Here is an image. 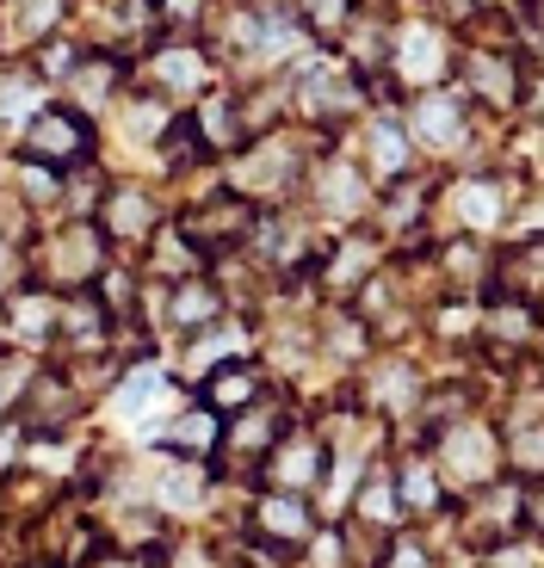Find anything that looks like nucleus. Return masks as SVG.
<instances>
[{
  "label": "nucleus",
  "mask_w": 544,
  "mask_h": 568,
  "mask_svg": "<svg viewBox=\"0 0 544 568\" xmlns=\"http://www.w3.org/2000/svg\"><path fill=\"white\" fill-rule=\"evenodd\" d=\"M112 322L118 315L105 310L100 291H69L57 310V346H69L74 358H105L112 346Z\"/></svg>",
  "instance_id": "obj_24"
},
{
  "label": "nucleus",
  "mask_w": 544,
  "mask_h": 568,
  "mask_svg": "<svg viewBox=\"0 0 544 568\" xmlns=\"http://www.w3.org/2000/svg\"><path fill=\"white\" fill-rule=\"evenodd\" d=\"M216 445H223V414H211L204 402H199V408H187L168 433H161V452H168V457H192V464H211Z\"/></svg>",
  "instance_id": "obj_31"
},
{
  "label": "nucleus",
  "mask_w": 544,
  "mask_h": 568,
  "mask_svg": "<svg viewBox=\"0 0 544 568\" xmlns=\"http://www.w3.org/2000/svg\"><path fill=\"white\" fill-rule=\"evenodd\" d=\"M87 568H149L137 550H105V556H87Z\"/></svg>",
  "instance_id": "obj_45"
},
{
  "label": "nucleus",
  "mask_w": 544,
  "mask_h": 568,
  "mask_svg": "<svg viewBox=\"0 0 544 568\" xmlns=\"http://www.w3.org/2000/svg\"><path fill=\"white\" fill-rule=\"evenodd\" d=\"M390 476H396V495H402V513L409 519H433L445 500V483H440V469H433V452H402L396 464H390Z\"/></svg>",
  "instance_id": "obj_29"
},
{
  "label": "nucleus",
  "mask_w": 544,
  "mask_h": 568,
  "mask_svg": "<svg viewBox=\"0 0 544 568\" xmlns=\"http://www.w3.org/2000/svg\"><path fill=\"white\" fill-rule=\"evenodd\" d=\"M223 0H155V31L161 38H204Z\"/></svg>",
  "instance_id": "obj_37"
},
{
  "label": "nucleus",
  "mask_w": 544,
  "mask_h": 568,
  "mask_svg": "<svg viewBox=\"0 0 544 568\" xmlns=\"http://www.w3.org/2000/svg\"><path fill=\"white\" fill-rule=\"evenodd\" d=\"M81 57H87V43H81V38H62V31H57V38L31 43V62H26V69L38 74L43 87H50V81L62 87V81L74 74V62H81Z\"/></svg>",
  "instance_id": "obj_39"
},
{
  "label": "nucleus",
  "mask_w": 544,
  "mask_h": 568,
  "mask_svg": "<svg viewBox=\"0 0 544 568\" xmlns=\"http://www.w3.org/2000/svg\"><path fill=\"white\" fill-rule=\"evenodd\" d=\"M452 57H459V31H445L433 13L421 19H390V87L396 93H427V87H445L452 81Z\"/></svg>",
  "instance_id": "obj_4"
},
{
  "label": "nucleus",
  "mask_w": 544,
  "mask_h": 568,
  "mask_svg": "<svg viewBox=\"0 0 544 568\" xmlns=\"http://www.w3.org/2000/svg\"><path fill=\"white\" fill-rule=\"evenodd\" d=\"M43 568H50V562H43Z\"/></svg>",
  "instance_id": "obj_49"
},
{
  "label": "nucleus",
  "mask_w": 544,
  "mask_h": 568,
  "mask_svg": "<svg viewBox=\"0 0 544 568\" xmlns=\"http://www.w3.org/2000/svg\"><path fill=\"white\" fill-rule=\"evenodd\" d=\"M291 426V408L285 402H272V396H260L254 408H242V414H230L223 420V445H230V464L235 469H260V457L279 445V433ZM216 445V452H223Z\"/></svg>",
  "instance_id": "obj_21"
},
{
  "label": "nucleus",
  "mask_w": 544,
  "mask_h": 568,
  "mask_svg": "<svg viewBox=\"0 0 544 568\" xmlns=\"http://www.w3.org/2000/svg\"><path fill=\"white\" fill-rule=\"evenodd\" d=\"M223 7H254V0H223Z\"/></svg>",
  "instance_id": "obj_48"
},
{
  "label": "nucleus",
  "mask_w": 544,
  "mask_h": 568,
  "mask_svg": "<svg viewBox=\"0 0 544 568\" xmlns=\"http://www.w3.org/2000/svg\"><path fill=\"white\" fill-rule=\"evenodd\" d=\"M502 464L514 483H544V420H526L502 439Z\"/></svg>",
  "instance_id": "obj_36"
},
{
  "label": "nucleus",
  "mask_w": 544,
  "mask_h": 568,
  "mask_svg": "<svg viewBox=\"0 0 544 568\" xmlns=\"http://www.w3.org/2000/svg\"><path fill=\"white\" fill-rule=\"evenodd\" d=\"M57 310H62V297L57 291H43L38 278L31 284H19L13 297H7V341L19 346V353H43V346H57Z\"/></svg>",
  "instance_id": "obj_25"
},
{
  "label": "nucleus",
  "mask_w": 544,
  "mask_h": 568,
  "mask_svg": "<svg viewBox=\"0 0 544 568\" xmlns=\"http://www.w3.org/2000/svg\"><path fill=\"white\" fill-rule=\"evenodd\" d=\"M74 414H81V389H74L69 371H38L26 384V396H19V426L26 433H57V426H69Z\"/></svg>",
  "instance_id": "obj_26"
},
{
  "label": "nucleus",
  "mask_w": 544,
  "mask_h": 568,
  "mask_svg": "<svg viewBox=\"0 0 544 568\" xmlns=\"http://www.w3.org/2000/svg\"><path fill=\"white\" fill-rule=\"evenodd\" d=\"M402 124H409V136H415V155L452 161L476 142V105L464 100L459 87H427V93H409Z\"/></svg>",
  "instance_id": "obj_9"
},
{
  "label": "nucleus",
  "mask_w": 544,
  "mask_h": 568,
  "mask_svg": "<svg viewBox=\"0 0 544 568\" xmlns=\"http://www.w3.org/2000/svg\"><path fill=\"white\" fill-rule=\"evenodd\" d=\"M187 124L199 130L204 155H211V161H230L235 149H242V142H248L242 93H235V87H211V93H199V100L187 105Z\"/></svg>",
  "instance_id": "obj_22"
},
{
  "label": "nucleus",
  "mask_w": 544,
  "mask_h": 568,
  "mask_svg": "<svg viewBox=\"0 0 544 568\" xmlns=\"http://www.w3.org/2000/svg\"><path fill=\"white\" fill-rule=\"evenodd\" d=\"M93 223L105 229L112 254H137V247H149V242H155V229L168 223V204H161L155 185L118 180V185H105V199H100V211H93Z\"/></svg>",
  "instance_id": "obj_13"
},
{
  "label": "nucleus",
  "mask_w": 544,
  "mask_h": 568,
  "mask_svg": "<svg viewBox=\"0 0 544 568\" xmlns=\"http://www.w3.org/2000/svg\"><path fill=\"white\" fill-rule=\"evenodd\" d=\"M433 469H440L445 495H471V488L495 483L507 469L502 464V433L488 420H476V414L440 426V433H433Z\"/></svg>",
  "instance_id": "obj_7"
},
{
  "label": "nucleus",
  "mask_w": 544,
  "mask_h": 568,
  "mask_svg": "<svg viewBox=\"0 0 544 568\" xmlns=\"http://www.w3.org/2000/svg\"><path fill=\"white\" fill-rule=\"evenodd\" d=\"M359 168L372 173V185H390L402 180V173H415L421 155H415V136H409V124H402L396 105H372V118H365V136H359Z\"/></svg>",
  "instance_id": "obj_18"
},
{
  "label": "nucleus",
  "mask_w": 544,
  "mask_h": 568,
  "mask_svg": "<svg viewBox=\"0 0 544 568\" xmlns=\"http://www.w3.org/2000/svg\"><path fill=\"white\" fill-rule=\"evenodd\" d=\"M514 204H520V180L507 168H471L433 192V211H452V229L459 235H483V242L514 216Z\"/></svg>",
  "instance_id": "obj_8"
},
{
  "label": "nucleus",
  "mask_w": 544,
  "mask_h": 568,
  "mask_svg": "<svg viewBox=\"0 0 544 568\" xmlns=\"http://www.w3.org/2000/svg\"><path fill=\"white\" fill-rule=\"evenodd\" d=\"M476 568H544V550L526 538V531H514V538L488 544V550L476 556Z\"/></svg>",
  "instance_id": "obj_41"
},
{
  "label": "nucleus",
  "mask_w": 544,
  "mask_h": 568,
  "mask_svg": "<svg viewBox=\"0 0 544 568\" xmlns=\"http://www.w3.org/2000/svg\"><path fill=\"white\" fill-rule=\"evenodd\" d=\"M266 396V384H260V365L254 358H223V365L204 377V408L211 414H242V408H254V402Z\"/></svg>",
  "instance_id": "obj_30"
},
{
  "label": "nucleus",
  "mask_w": 544,
  "mask_h": 568,
  "mask_svg": "<svg viewBox=\"0 0 544 568\" xmlns=\"http://www.w3.org/2000/svg\"><path fill=\"white\" fill-rule=\"evenodd\" d=\"M285 7L298 13V26L310 31L315 50H334L346 38V26L359 19V0H285Z\"/></svg>",
  "instance_id": "obj_34"
},
{
  "label": "nucleus",
  "mask_w": 544,
  "mask_h": 568,
  "mask_svg": "<svg viewBox=\"0 0 544 568\" xmlns=\"http://www.w3.org/2000/svg\"><path fill=\"white\" fill-rule=\"evenodd\" d=\"M421 396H427L421 371L409 365L402 353H390V358H377V365H372V377H365V396H359V402H365L377 420H390V414H415Z\"/></svg>",
  "instance_id": "obj_28"
},
{
  "label": "nucleus",
  "mask_w": 544,
  "mask_h": 568,
  "mask_svg": "<svg viewBox=\"0 0 544 568\" xmlns=\"http://www.w3.org/2000/svg\"><path fill=\"white\" fill-rule=\"evenodd\" d=\"M161 396H173V384H168V377H161L155 365H137V371H130V377H124V384H118V402H112V408L137 420V414H149V408H155Z\"/></svg>",
  "instance_id": "obj_40"
},
{
  "label": "nucleus",
  "mask_w": 544,
  "mask_h": 568,
  "mask_svg": "<svg viewBox=\"0 0 544 568\" xmlns=\"http://www.w3.org/2000/svg\"><path fill=\"white\" fill-rule=\"evenodd\" d=\"M353 526H377L384 538L409 526V513H402V495H396V476H390V464H377L372 476L359 483V495H353Z\"/></svg>",
  "instance_id": "obj_32"
},
{
  "label": "nucleus",
  "mask_w": 544,
  "mask_h": 568,
  "mask_svg": "<svg viewBox=\"0 0 544 568\" xmlns=\"http://www.w3.org/2000/svg\"><path fill=\"white\" fill-rule=\"evenodd\" d=\"M372 568H440V562H433V550L415 538V531H390Z\"/></svg>",
  "instance_id": "obj_42"
},
{
  "label": "nucleus",
  "mask_w": 544,
  "mask_h": 568,
  "mask_svg": "<svg viewBox=\"0 0 544 568\" xmlns=\"http://www.w3.org/2000/svg\"><path fill=\"white\" fill-rule=\"evenodd\" d=\"M483 297H520V303H532V310H544V235H526V242H514V247H495Z\"/></svg>",
  "instance_id": "obj_23"
},
{
  "label": "nucleus",
  "mask_w": 544,
  "mask_h": 568,
  "mask_svg": "<svg viewBox=\"0 0 544 568\" xmlns=\"http://www.w3.org/2000/svg\"><path fill=\"white\" fill-rule=\"evenodd\" d=\"M520 495H526V483H483L471 488V495H459V513H452V526H459V544L464 550L483 556L488 544H502L520 531Z\"/></svg>",
  "instance_id": "obj_14"
},
{
  "label": "nucleus",
  "mask_w": 544,
  "mask_h": 568,
  "mask_svg": "<svg viewBox=\"0 0 544 568\" xmlns=\"http://www.w3.org/2000/svg\"><path fill=\"white\" fill-rule=\"evenodd\" d=\"M69 13L74 0H0V31H13V43H43L57 38Z\"/></svg>",
  "instance_id": "obj_33"
},
{
  "label": "nucleus",
  "mask_w": 544,
  "mask_h": 568,
  "mask_svg": "<svg viewBox=\"0 0 544 568\" xmlns=\"http://www.w3.org/2000/svg\"><path fill=\"white\" fill-rule=\"evenodd\" d=\"M538 341H544V310H532L520 297H483L476 346H488L502 358H526V353H538Z\"/></svg>",
  "instance_id": "obj_20"
},
{
  "label": "nucleus",
  "mask_w": 544,
  "mask_h": 568,
  "mask_svg": "<svg viewBox=\"0 0 544 568\" xmlns=\"http://www.w3.org/2000/svg\"><path fill=\"white\" fill-rule=\"evenodd\" d=\"M248 531H254V544H260V550H272V556L303 550V544L315 538V507H310V495H285V488H266V495H254V507H248Z\"/></svg>",
  "instance_id": "obj_17"
},
{
  "label": "nucleus",
  "mask_w": 544,
  "mask_h": 568,
  "mask_svg": "<svg viewBox=\"0 0 544 568\" xmlns=\"http://www.w3.org/2000/svg\"><path fill=\"white\" fill-rule=\"evenodd\" d=\"M112 260L118 254H112V242H105V229L93 223V216H62V223L38 242V254H31V278H38L43 291L69 297V291H93Z\"/></svg>",
  "instance_id": "obj_2"
},
{
  "label": "nucleus",
  "mask_w": 544,
  "mask_h": 568,
  "mask_svg": "<svg viewBox=\"0 0 544 568\" xmlns=\"http://www.w3.org/2000/svg\"><path fill=\"white\" fill-rule=\"evenodd\" d=\"M7 185H13V199H26L31 211H50V204H62V173L43 168V161H13V173H7Z\"/></svg>",
  "instance_id": "obj_38"
},
{
  "label": "nucleus",
  "mask_w": 544,
  "mask_h": 568,
  "mask_svg": "<svg viewBox=\"0 0 544 568\" xmlns=\"http://www.w3.org/2000/svg\"><path fill=\"white\" fill-rule=\"evenodd\" d=\"M130 69L143 74V87H149V93H161L168 105H192L199 93H211V87H216L223 62H216V50L204 38H155L143 57L130 62Z\"/></svg>",
  "instance_id": "obj_5"
},
{
  "label": "nucleus",
  "mask_w": 544,
  "mask_h": 568,
  "mask_svg": "<svg viewBox=\"0 0 544 568\" xmlns=\"http://www.w3.org/2000/svg\"><path fill=\"white\" fill-rule=\"evenodd\" d=\"M19 155L43 161V168H57V173L81 168V161H93V118H81L62 100L38 105L26 118V130H19Z\"/></svg>",
  "instance_id": "obj_12"
},
{
  "label": "nucleus",
  "mask_w": 544,
  "mask_h": 568,
  "mask_svg": "<svg viewBox=\"0 0 544 568\" xmlns=\"http://www.w3.org/2000/svg\"><path fill=\"white\" fill-rule=\"evenodd\" d=\"M520 531L544 550V483H526V495H520Z\"/></svg>",
  "instance_id": "obj_44"
},
{
  "label": "nucleus",
  "mask_w": 544,
  "mask_h": 568,
  "mask_svg": "<svg viewBox=\"0 0 544 568\" xmlns=\"http://www.w3.org/2000/svg\"><path fill=\"white\" fill-rule=\"evenodd\" d=\"M384 260L390 254L377 247L372 229H346V235H334V242L322 247V260H315V291H322L329 303H346L359 284L384 266Z\"/></svg>",
  "instance_id": "obj_16"
},
{
  "label": "nucleus",
  "mask_w": 544,
  "mask_h": 568,
  "mask_svg": "<svg viewBox=\"0 0 544 568\" xmlns=\"http://www.w3.org/2000/svg\"><path fill=\"white\" fill-rule=\"evenodd\" d=\"M19 284H31V254H26V242H7L0 235V303L13 297Z\"/></svg>",
  "instance_id": "obj_43"
},
{
  "label": "nucleus",
  "mask_w": 544,
  "mask_h": 568,
  "mask_svg": "<svg viewBox=\"0 0 544 568\" xmlns=\"http://www.w3.org/2000/svg\"><path fill=\"white\" fill-rule=\"evenodd\" d=\"M329 439L315 433V426H298L291 420L285 433H279V445H272L266 457H260V476H266L272 488H285V495H315V488L329 483Z\"/></svg>",
  "instance_id": "obj_15"
},
{
  "label": "nucleus",
  "mask_w": 544,
  "mask_h": 568,
  "mask_svg": "<svg viewBox=\"0 0 544 568\" xmlns=\"http://www.w3.org/2000/svg\"><path fill=\"white\" fill-rule=\"evenodd\" d=\"M452 81L459 93L488 118H514L520 112V87H526V57L520 50H483V43H459L452 57Z\"/></svg>",
  "instance_id": "obj_10"
},
{
  "label": "nucleus",
  "mask_w": 544,
  "mask_h": 568,
  "mask_svg": "<svg viewBox=\"0 0 544 568\" xmlns=\"http://www.w3.org/2000/svg\"><path fill=\"white\" fill-rule=\"evenodd\" d=\"M365 112H372V93H365V81L346 62H298L291 69V124L341 136Z\"/></svg>",
  "instance_id": "obj_3"
},
{
  "label": "nucleus",
  "mask_w": 544,
  "mask_h": 568,
  "mask_svg": "<svg viewBox=\"0 0 544 568\" xmlns=\"http://www.w3.org/2000/svg\"><path fill=\"white\" fill-rule=\"evenodd\" d=\"M322 149H334V136L303 130V124H279V130L248 136L242 149H235L230 161H216V168H223V185H230V192H242V199H254L260 211H266V204L298 199L303 173H310V161L322 155Z\"/></svg>",
  "instance_id": "obj_1"
},
{
  "label": "nucleus",
  "mask_w": 544,
  "mask_h": 568,
  "mask_svg": "<svg viewBox=\"0 0 544 568\" xmlns=\"http://www.w3.org/2000/svg\"><path fill=\"white\" fill-rule=\"evenodd\" d=\"M303 192H310V216H315V223H334V229H365V216H372V204H377L372 173L359 168L353 155H334V149H322V155L310 161ZM303 192H298V199H303Z\"/></svg>",
  "instance_id": "obj_6"
},
{
  "label": "nucleus",
  "mask_w": 544,
  "mask_h": 568,
  "mask_svg": "<svg viewBox=\"0 0 544 568\" xmlns=\"http://www.w3.org/2000/svg\"><path fill=\"white\" fill-rule=\"evenodd\" d=\"M230 315V303H223V291L211 284V272H192V278H173L168 297H161V322L173 327V334H199V327L223 322Z\"/></svg>",
  "instance_id": "obj_27"
},
{
  "label": "nucleus",
  "mask_w": 544,
  "mask_h": 568,
  "mask_svg": "<svg viewBox=\"0 0 544 568\" xmlns=\"http://www.w3.org/2000/svg\"><path fill=\"white\" fill-rule=\"evenodd\" d=\"M520 19H526V31L544 38V0H520Z\"/></svg>",
  "instance_id": "obj_46"
},
{
  "label": "nucleus",
  "mask_w": 544,
  "mask_h": 568,
  "mask_svg": "<svg viewBox=\"0 0 544 568\" xmlns=\"http://www.w3.org/2000/svg\"><path fill=\"white\" fill-rule=\"evenodd\" d=\"M254 216H260V204L223 185V192H211V199H187V211L173 216V229H180V235H187V242L199 247L204 260H216V254H235V247H248V229H254Z\"/></svg>",
  "instance_id": "obj_11"
},
{
  "label": "nucleus",
  "mask_w": 544,
  "mask_h": 568,
  "mask_svg": "<svg viewBox=\"0 0 544 568\" xmlns=\"http://www.w3.org/2000/svg\"><path fill=\"white\" fill-rule=\"evenodd\" d=\"M7 353H13V341H7V315H0V365H7Z\"/></svg>",
  "instance_id": "obj_47"
},
{
  "label": "nucleus",
  "mask_w": 544,
  "mask_h": 568,
  "mask_svg": "<svg viewBox=\"0 0 544 568\" xmlns=\"http://www.w3.org/2000/svg\"><path fill=\"white\" fill-rule=\"evenodd\" d=\"M124 87H130V62L118 50H87L74 62V74L62 81V105H74L81 118H105L124 100Z\"/></svg>",
  "instance_id": "obj_19"
},
{
  "label": "nucleus",
  "mask_w": 544,
  "mask_h": 568,
  "mask_svg": "<svg viewBox=\"0 0 544 568\" xmlns=\"http://www.w3.org/2000/svg\"><path fill=\"white\" fill-rule=\"evenodd\" d=\"M322 346H329L334 365H359L365 346H372V327L353 315V303H329V315H322Z\"/></svg>",
  "instance_id": "obj_35"
}]
</instances>
